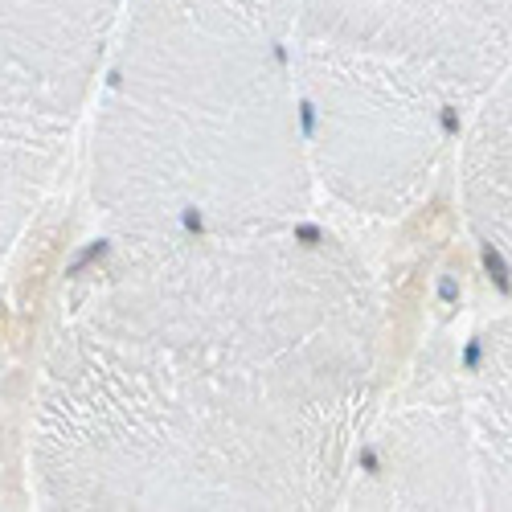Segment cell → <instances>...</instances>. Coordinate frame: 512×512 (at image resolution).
Segmentation results:
<instances>
[{
    "mask_svg": "<svg viewBox=\"0 0 512 512\" xmlns=\"http://www.w3.org/2000/svg\"><path fill=\"white\" fill-rule=\"evenodd\" d=\"M103 234L181 238L312 218L295 0H123L91 103Z\"/></svg>",
    "mask_w": 512,
    "mask_h": 512,
    "instance_id": "2",
    "label": "cell"
},
{
    "mask_svg": "<svg viewBox=\"0 0 512 512\" xmlns=\"http://www.w3.org/2000/svg\"><path fill=\"white\" fill-rule=\"evenodd\" d=\"M336 508H480L459 365H426L386 410H369Z\"/></svg>",
    "mask_w": 512,
    "mask_h": 512,
    "instance_id": "5",
    "label": "cell"
},
{
    "mask_svg": "<svg viewBox=\"0 0 512 512\" xmlns=\"http://www.w3.org/2000/svg\"><path fill=\"white\" fill-rule=\"evenodd\" d=\"M459 390L480 508H512V312L467 340Z\"/></svg>",
    "mask_w": 512,
    "mask_h": 512,
    "instance_id": "6",
    "label": "cell"
},
{
    "mask_svg": "<svg viewBox=\"0 0 512 512\" xmlns=\"http://www.w3.org/2000/svg\"><path fill=\"white\" fill-rule=\"evenodd\" d=\"M463 213L488 275L512 300V66L463 136Z\"/></svg>",
    "mask_w": 512,
    "mask_h": 512,
    "instance_id": "7",
    "label": "cell"
},
{
    "mask_svg": "<svg viewBox=\"0 0 512 512\" xmlns=\"http://www.w3.org/2000/svg\"><path fill=\"white\" fill-rule=\"evenodd\" d=\"M123 0H0V267L91 115Z\"/></svg>",
    "mask_w": 512,
    "mask_h": 512,
    "instance_id": "4",
    "label": "cell"
},
{
    "mask_svg": "<svg viewBox=\"0 0 512 512\" xmlns=\"http://www.w3.org/2000/svg\"><path fill=\"white\" fill-rule=\"evenodd\" d=\"M386 308L300 218L103 234L66 287L33 410L50 508H336L377 398Z\"/></svg>",
    "mask_w": 512,
    "mask_h": 512,
    "instance_id": "1",
    "label": "cell"
},
{
    "mask_svg": "<svg viewBox=\"0 0 512 512\" xmlns=\"http://www.w3.org/2000/svg\"><path fill=\"white\" fill-rule=\"evenodd\" d=\"M512 66V0H295V107L312 185L398 218Z\"/></svg>",
    "mask_w": 512,
    "mask_h": 512,
    "instance_id": "3",
    "label": "cell"
}]
</instances>
